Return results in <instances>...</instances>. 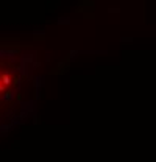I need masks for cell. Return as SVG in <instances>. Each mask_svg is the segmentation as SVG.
I'll return each instance as SVG.
<instances>
[{"label": "cell", "instance_id": "obj_1", "mask_svg": "<svg viewBox=\"0 0 156 162\" xmlns=\"http://www.w3.org/2000/svg\"><path fill=\"white\" fill-rule=\"evenodd\" d=\"M69 70V61H61L59 64L55 67V69L52 70V75H63V73H66V72Z\"/></svg>", "mask_w": 156, "mask_h": 162}, {"label": "cell", "instance_id": "obj_2", "mask_svg": "<svg viewBox=\"0 0 156 162\" xmlns=\"http://www.w3.org/2000/svg\"><path fill=\"white\" fill-rule=\"evenodd\" d=\"M13 100H14V92H13V91H6V92H3L2 101H5V103H11Z\"/></svg>", "mask_w": 156, "mask_h": 162}, {"label": "cell", "instance_id": "obj_3", "mask_svg": "<svg viewBox=\"0 0 156 162\" xmlns=\"http://www.w3.org/2000/svg\"><path fill=\"white\" fill-rule=\"evenodd\" d=\"M2 83L5 84V86H10V84L13 83V78H11V75L8 73V72H5V73H2Z\"/></svg>", "mask_w": 156, "mask_h": 162}, {"label": "cell", "instance_id": "obj_4", "mask_svg": "<svg viewBox=\"0 0 156 162\" xmlns=\"http://www.w3.org/2000/svg\"><path fill=\"white\" fill-rule=\"evenodd\" d=\"M33 86H34V89H39V86H41V78L34 76V78H33Z\"/></svg>", "mask_w": 156, "mask_h": 162}, {"label": "cell", "instance_id": "obj_5", "mask_svg": "<svg viewBox=\"0 0 156 162\" xmlns=\"http://www.w3.org/2000/svg\"><path fill=\"white\" fill-rule=\"evenodd\" d=\"M10 128H11L10 125H0V131H3V133H6Z\"/></svg>", "mask_w": 156, "mask_h": 162}, {"label": "cell", "instance_id": "obj_6", "mask_svg": "<svg viewBox=\"0 0 156 162\" xmlns=\"http://www.w3.org/2000/svg\"><path fill=\"white\" fill-rule=\"evenodd\" d=\"M34 100H39L41 98V92H39V89H34V95H33Z\"/></svg>", "mask_w": 156, "mask_h": 162}, {"label": "cell", "instance_id": "obj_7", "mask_svg": "<svg viewBox=\"0 0 156 162\" xmlns=\"http://www.w3.org/2000/svg\"><path fill=\"white\" fill-rule=\"evenodd\" d=\"M58 24H59V25H63V24H66V25H67V24H69V19H59V20H58Z\"/></svg>", "mask_w": 156, "mask_h": 162}, {"label": "cell", "instance_id": "obj_8", "mask_svg": "<svg viewBox=\"0 0 156 162\" xmlns=\"http://www.w3.org/2000/svg\"><path fill=\"white\" fill-rule=\"evenodd\" d=\"M75 55H78V52H77V50H70V53H69V56H70V58H73Z\"/></svg>", "mask_w": 156, "mask_h": 162}, {"label": "cell", "instance_id": "obj_9", "mask_svg": "<svg viewBox=\"0 0 156 162\" xmlns=\"http://www.w3.org/2000/svg\"><path fill=\"white\" fill-rule=\"evenodd\" d=\"M33 123H34V125H38V123H39V117H38V115H34V117H33Z\"/></svg>", "mask_w": 156, "mask_h": 162}, {"label": "cell", "instance_id": "obj_10", "mask_svg": "<svg viewBox=\"0 0 156 162\" xmlns=\"http://www.w3.org/2000/svg\"><path fill=\"white\" fill-rule=\"evenodd\" d=\"M16 98H17V101H22L24 97H22V94H16Z\"/></svg>", "mask_w": 156, "mask_h": 162}, {"label": "cell", "instance_id": "obj_11", "mask_svg": "<svg viewBox=\"0 0 156 162\" xmlns=\"http://www.w3.org/2000/svg\"><path fill=\"white\" fill-rule=\"evenodd\" d=\"M2 84H3V83H2V78H0V86H2Z\"/></svg>", "mask_w": 156, "mask_h": 162}]
</instances>
